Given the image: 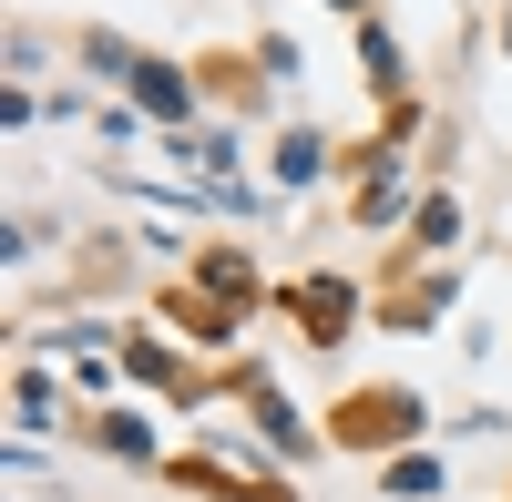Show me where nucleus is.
<instances>
[{
	"label": "nucleus",
	"instance_id": "nucleus-1",
	"mask_svg": "<svg viewBox=\"0 0 512 502\" xmlns=\"http://www.w3.org/2000/svg\"><path fill=\"white\" fill-rule=\"evenodd\" d=\"M134 103L164 113V123H185V72H164V62H134Z\"/></svg>",
	"mask_w": 512,
	"mask_h": 502
},
{
	"label": "nucleus",
	"instance_id": "nucleus-2",
	"mask_svg": "<svg viewBox=\"0 0 512 502\" xmlns=\"http://www.w3.org/2000/svg\"><path fill=\"white\" fill-rule=\"evenodd\" d=\"M297 308H308V328H318V339H338V318H349V287H308Z\"/></svg>",
	"mask_w": 512,
	"mask_h": 502
},
{
	"label": "nucleus",
	"instance_id": "nucleus-3",
	"mask_svg": "<svg viewBox=\"0 0 512 502\" xmlns=\"http://www.w3.org/2000/svg\"><path fill=\"white\" fill-rule=\"evenodd\" d=\"M318 164H328V154H318V134H287V154H277V175H287V185H308Z\"/></svg>",
	"mask_w": 512,
	"mask_h": 502
},
{
	"label": "nucleus",
	"instance_id": "nucleus-4",
	"mask_svg": "<svg viewBox=\"0 0 512 502\" xmlns=\"http://www.w3.org/2000/svg\"><path fill=\"white\" fill-rule=\"evenodd\" d=\"M390 492L420 502V492H441V472H431V462H390Z\"/></svg>",
	"mask_w": 512,
	"mask_h": 502
},
{
	"label": "nucleus",
	"instance_id": "nucleus-5",
	"mask_svg": "<svg viewBox=\"0 0 512 502\" xmlns=\"http://www.w3.org/2000/svg\"><path fill=\"white\" fill-rule=\"evenodd\" d=\"M502 52H512V21H502Z\"/></svg>",
	"mask_w": 512,
	"mask_h": 502
},
{
	"label": "nucleus",
	"instance_id": "nucleus-6",
	"mask_svg": "<svg viewBox=\"0 0 512 502\" xmlns=\"http://www.w3.org/2000/svg\"><path fill=\"white\" fill-rule=\"evenodd\" d=\"M338 11H359V0H338Z\"/></svg>",
	"mask_w": 512,
	"mask_h": 502
}]
</instances>
